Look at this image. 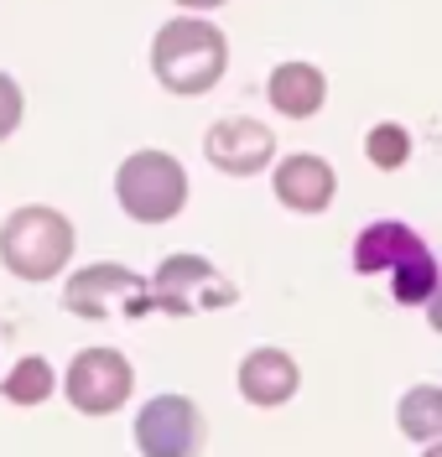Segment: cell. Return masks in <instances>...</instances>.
<instances>
[{
  "mask_svg": "<svg viewBox=\"0 0 442 457\" xmlns=\"http://www.w3.org/2000/svg\"><path fill=\"white\" fill-rule=\"evenodd\" d=\"M354 270H364V276L390 270V296L401 307H427L438 291V260L427 250V239L396 219H380L354 239Z\"/></svg>",
  "mask_w": 442,
  "mask_h": 457,
  "instance_id": "obj_1",
  "label": "cell"
},
{
  "mask_svg": "<svg viewBox=\"0 0 442 457\" xmlns=\"http://www.w3.org/2000/svg\"><path fill=\"white\" fill-rule=\"evenodd\" d=\"M146 286H151L146 276H136V270H125V265H88V270H79V276L68 281L63 302H68V312L99 322L110 307L130 312V302H136Z\"/></svg>",
  "mask_w": 442,
  "mask_h": 457,
  "instance_id": "obj_8",
  "label": "cell"
},
{
  "mask_svg": "<svg viewBox=\"0 0 442 457\" xmlns=\"http://www.w3.org/2000/svg\"><path fill=\"white\" fill-rule=\"evenodd\" d=\"M177 5H188V11H213V5H224V0H177Z\"/></svg>",
  "mask_w": 442,
  "mask_h": 457,
  "instance_id": "obj_18",
  "label": "cell"
},
{
  "mask_svg": "<svg viewBox=\"0 0 442 457\" xmlns=\"http://www.w3.org/2000/svg\"><path fill=\"white\" fill-rule=\"evenodd\" d=\"M421 457H442V442H427V453Z\"/></svg>",
  "mask_w": 442,
  "mask_h": 457,
  "instance_id": "obj_19",
  "label": "cell"
},
{
  "mask_svg": "<svg viewBox=\"0 0 442 457\" xmlns=\"http://www.w3.org/2000/svg\"><path fill=\"white\" fill-rule=\"evenodd\" d=\"M115 193H120V208L136 224H167L188 203V171L177 167L167 151H136L120 167Z\"/></svg>",
  "mask_w": 442,
  "mask_h": 457,
  "instance_id": "obj_5",
  "label": "cell"
},
{
  "mask_svg": "<svg viewBox=\"0 0 442 457\" xmlns=\"http://www.w3.org/2000/svg\"><path fill=\"white\" fill-rule=\"evenodd\" d=\"M427 322H432V333H442V281L432 291V302H427Z\"/></svg>",
  "mask_w": 442,
  "mask_h": 457,
  "instance_id": "obj_17",
  "label": "cell"
},
{
  "mask_svg": "<svg viewBox=\"0 0 442 457\" xmlns=\"http://www.w3.org/2000/svg\"><path fill=\"white\" fill-rule=\"evenodd\" d=\"M63 390H68V400L84 416H110V411H120L130 400V364L120 359L115 348H84L68 364Z\"/></svg>",
  "mask_w": 442,
  "mask_h": 457,
  "instance_id": "obj_7",
  "label": "cell"
},
{
  "mask_svg": "<svg viewBox=\"0 0 442 457\" xmlns=\"http://www.w3.org/2000/svg\"><path fill=\"white\" fill-rule=\"evenodd\" d=\"M208 162L219 171H229V177H250V171H261L271 162V151H276V136L265 130L261 120H219L213 130H208Z\"/></svg>",
  "mask_w": 442,
  "mask_h": 457,
  "instance_id": "obj_9",
  "label": "cell"
},
{
  "mask_svg": "<svg viewBox=\"0 0 442 457\" xmlns=\"http://www.w3.org/2000/svg\"><path fill=\"white\" fill-rule=\"evenodd\" d=\"M239 390H245L250 405H287L296 390V364L281 348H255L239 364Z\"/></svg>",
  "mask_w": 442,
  "mask_h": 457,
  "instance_id": "obj_11",
  "label": "cell"
},
{
  "mask_svg": "<svg viewBox=\"0 0 442 457\" xmlns=\"http://www.w3.org/2000/svg\"><path fill=\"white\" fill-rule=\"evenodd\" d=\"M364 151H370V162L380 171H396V167H406V156H412V136L401 125H375L364 136Z\"/></svg>",
  "mask_w": 442,
  "mask_h": 457,
  "instance_id": "obj_15",
  "label": "cell"
},
{
  "mask_svg": "<svg viewBox=\"0 0 442 457\" xmlns=\"http://www.w3.org/2000/svg\"><path fill=\"white\" fill-rule=\"evenodd\" d=\"M239 291L204 255H167L162 270L151 276V286L130 302L125 317H146V312H167V317H193V312H213L229 307Z\"/></svg>",
  "mask_w": 442,
  "mask_h": 457,
  "instance_id": "obj_3",
  "label": "cell"
},
{
  "mask_svg": "<svg viewBox=\"0 0 442 457\" xmlns=\"http://www.w3.org/2000/svg\"><path fill=\"white\" fill-rule=\"evenodd\" d=\"M276 198L296 213H323L333 203V167L323 156H287L276 167Z\"/></svg>",
  "mask_w": 442,
  "mask_h": 457,
  "instance_id": "obj_10",
  "label": "cell"
},
{
  "mask_svg": "<svg viewBox=\"0 0 442 457\" xmlns=\"http://www.w3.org/2000/svg\"><path fill=\"white\" fill-rule=\"evenodd\" d=\"M21 110H27V99H21V88L11 84L5 73H0V141L21 125Z\"/></svg>",
  "mask_w": 442,
  "mask_h": 457,
  "instance_id": "obj_16",
  "label": "cell"
},
{
  "mask_svg": "<svg viewBox=\"0 0 442 457\" xmlns=\"http://www.w3.org/2000/svg\"><path fill=\"white\" fill-rule=\"evenodd\" d=\"M53 364L47 359H21L16 370L5 374V385H0V400H11V405H42V400L53 395Z\"/></svg>",
  "mask_w": 442,
  "mask_h": 457,
  "instance_id": "obj_14",
  "label": "cell"
},
{
  "mask_svg": "<svg viewBox=\"0 0 442 457\" xmlns=\"http://www.w3.org/2000/svg\"><path fill=\"white\" fill-rule=\"evenodd\" d=\"M401 431L412 442H442V390L438 385H416L401 400Z\"/></svg>",
  "mask_w": 442,
  "mask_h": 457,
  "instance_id": "obj_13",
  "label": "cell"
},
{
  "mask_svg": "<svg viewBox=\"0 0 442 457\" xmlns=\"http://www.w3.org/2000/svg\"><path fill=\"white\" fill-rule=\"evenodd\" d=\"M73 255V224L53 208H16L0 228V260L21 281H53Z\"/></svg>",
  "mask_w": 442,
  "mask_h": 457,
  "instance_id": "obj_4",
  "label": "cell"
},
{
  "mask_svg": "<svg viewBox=\"0 0 442 457\" xmlns=\"http://www.w3.org/2000/svg\"><path fill=\"white\" fill-rule=\"evenodd\" d=\"M224 62H229L224 31L198 21V16L167 21L151 42V68H156L162 88H172V94H208L224 79Z\"/></svg>",
  "mask_w": 442,
  "mask_h": 457,
  "instance_id": "obj_2",
  "label": "cell"
},
{
  "mask_svg": "<svg viewBox=\"0 0 442 457\" xmlns=\"http://www.w3.org/2000/svg\"><path fill=\"white\" fill-rule=\"evenodd\" d=\"M141 457H193L204 447V416L188 395H156L136 416Z\"/></svg>",
  "mask_w": 442,
  "mask_h": 457,
  "instance_id": "obj_6",
  "label": "cell"
},
{
  "mask_svg": "<svg viewBox=\"0 0 442 457\" xmlns=\"http://www.w3.org/2000/svg\"><path fill=\"white\" fill-rule=\"evenodd\" d=\"M271 104L281 114H292V120H307V114L323 110V94H328V79L323 68H313V62H281L276 73H271Z\"/></svg>",
  "mask_w": 442,
  "mask_h": 457,
  "instance_id": "obj_12",
  "label": "cell"
}]
</instances>
